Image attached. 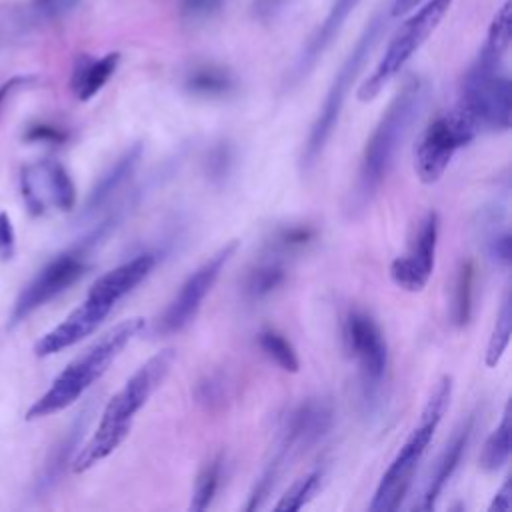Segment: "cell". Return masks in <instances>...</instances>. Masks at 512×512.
Wrapping results in <instances>:
<instances>
[{"instance_id": "1", "label": "cell", "mask_w": 512, "mask_h": 512, "mask_svg": "<svg viewBox=\"0 0 512 512\" xmlns=\"http://www.w3.org/2000/svg\"><path fill=\"white\" fill-rule=\"evenodd\" d=\"M426 100V84L420 78H408L396 92L384 114L380 116L376 128L372 130L356 174L354 188L350 192L348 214L364 210L374 198L376 190L384 182L410 126L418 118Z\"/></svg>"}, {"instance_id": "2", "label": "cell", "mask_w": 512, "mask_h": 512, "mask_svg": "<svg viewBox=\"0 0 512 512\" xmlns=\"http://www.w3.org/2000/svg\"><path fill=\"white\" fill-rule=\"evenodd\" d=\"M174 360H176V350L164 348L154 356H150L124 382V386L108 400L94 434L72 460L74 472H86L100 460L108 458L124 442V438L132 428L134 416L140 412V408H144L148 398L166 380Z\"/></svg>"}, {"instance_id": "3", "label": "cell", "mask_w": 512, "mask_h": 512, "mask_svg": "<svg viewBox=\"0 0 512 512\" xmlns=\"http://www.w3.org/2000/svg\"><path fill=\"white\" fill-rule=\"evenodd\" d=\"M154 262V254L144 252L102 274L90 286L84 302L74 308L58 326H54L36 340L34 354L40 358L52 356L90 336L112 312L116 302L122 300L150 274Z\"/></svg>"}, {"instance_id": "4", "label": "cell", "mask_w": 512, "mask_h": 512, "mask_svg": "<svg viewBox=\"0 0 512 512\" xmlns=\"http://www.w3.org/2000/svg\"><path fill=\"white\" fill-rule=\"evenodd\" d=\"M144 324V318L132 316L104 332L54 378L50 388L28 408L26 420L52 416L74 404L110 368L118 354L144 330Z\"/></svg>"}, {"instance_id": "5", "label": "cell", "mask_w": 512, "mask_h": 512, "mask_svg": "<svg viewBox=\"0 0 512 512\" xmlns=\"http://www.w3.org/2000/svg\"><path fill=\"white\" fill-rule=\"evenodd\" d=\"M450 394H452V378L450 376H442L432 394L428 396L418 424L414 426V430L410 432V436L406 438V442L402 444L400 452L394 456L392 464L386 468V472L382 474L378 488L372 496L370 502V510L372 512H394L400 508L410 484H412V476L448 408L450 402Z\"/></svg>"}, {"instance_id": "6", "label": "cell", "mask_w": 512, "mask_h": 512, "mask_svg": "<svg viewBox=\"0 0 512 512\" xmlns=\"http://www.w3.org/2000/svg\"><path fill=\"white\" fill-rule=\"evenodd\" d=\"M384 30V16L382 14H376L368 24L366 28L362 30L360 38L356 40L354 48L350 50V54L346 56V60L342 62V66L338 68L326 96H324V102L318 110V116L310 128V134L306 138V144H304V150H302V156H300V166H302V172H308L314 168V164L320 160L334 128H336V122H338V116L342 112V106H344V100L348 96V90L354 82V78L358 76V72L362 70L366 58L370 56L372 48L376 46L380 34Z\"/></svg>"}, {"instance_id": "7", "label": "cell", "mask_w": 512, "mask_h": 512, "mask_svg": "<svg viewBox=\"0 0 512 512\" xmlns=\"http://www.w3.org/2000/svg\"><path fill=\"white\" fill-rule=\"evenodd\" d=\"M458 108L480 128L508 130L512 118V86L502 70V58L484 50L468 68Z\"/></svg>"}, {"instance_id": "8", "label": "cell", "mask_w": 512, "mask_h": 512, "mask_svg": "<svg viewBox=\"0 0 512 512\" xmlns=\"http://www.w3.org/2000/svg\"><path fill=\"white\" fill-rule=\"evenodd\" d=\"M454 0H426L418 12H414L404 26L390 40L384 56L372 70V74L358 88V100H374L380 90L404 68V64L414 56V52L426 42L434 32L438 22L444 18Z\"/></svg>"}, {"instance_id": "9", "label": "cell", "mask_w": 512, "mask_h": 512, "mask_svg": "<svg viewBox=\"0 0 512 512\" xmlns=\"http://www.w3.org/2000/svg\"><path fill=\"white\" fill-rule=\"evenodd\" d=\"M334 424V408L324 398H308L300 402L284 418L278 446L262 470V478L276 482L286 464L298 454L318 444Z\"/></svg>"}, {"instance_id": "10", "label": "cell", "mask_w": 512, "mask_h": 512, "mask_svg": "<svg viewBox=\"0 0 512 512\" xmlns=\"http://www.w3.org/2000/svg\"><path fill=\"white\" fill-rule=\"evenodd\" d=\"M478 126L460 110L436 116L416 146V174L420 182L434 184L448 168L454 154L474 140Z\"/></svg>"}, {"instance_id": "11", "label": "cell", "mask_w": 512, "mask_h": 512, "mask_svg": "<svg viewBox=\"0 0 512 512\" xmlns=\"http://www.w3.org/2000/svg\"><path fill=\"white\" fill-rule=\"evenodd\" d=\"M238 246H240L238 240L226 242L182 282L180 290L168 302V306L164 308V312L156 322L158 334H176L196 318L206 294L212 290L222 268L236 254Z\"/></svg>"}, {"instance_id": "12", "label": "cell", "mask_w": 512, "mask_h": 512, "mask_svg": "<svg viewBox=\"0 0 512 512\" xmlns=\"http://www.w3.org/2000/svg\"><path fill=\"white\" fill-rule=\"evenodd\" d=\"M86 254L88 248L84 244L56 256L50 260L18 294L14 308L10 312V326L28 318L34 310L50 302L54 296L64 292L86 272Z\"/></svg>"}, {"instance_id": "13", "label": "cell", "mask_w": 512, "mask_h": 512, "mask_svg": "<svg viewBox=\"0 0 512 512\" xmlns=\"http://www.w3.org/2000/svg\"><path fill=\"white\" fill-rule=\"evenodd\" d=\"M344 344L358 366L366 394L374 392L388 368V346L380 326L370 314L352 310L344 320Z\"/></svg>"}, {"instance_id": "14", "label": "cell", "mask_w": 512, "mask_h": 512, "mask_svg": "<svg viewBox=\"0 0 512 512\" xmlns=\"http://www.w3.org/2000/svg\"><path fill=\"white\" fill-rule=\"evenodd\" d=\"M20 190L24 204L32 214H44L48 208L68 212L76 202V188L58 160H38L22 168Z\"/></svg>"}, {"instance_id": "15", "label": "cell", "mask_w": 512, "mask_h": 512, "mask_svg": "<svg viewBox=\"0 0 512 512\" xmlns=\"http://www.w3.org/2000/svg\"><path fill=\"white\" fill-rule=\"evenodd\" d=\"M438 228L440 220L436 212H428L422 222L418 224L416 236L406 254L398 256L390 264V278L392 282L408 292H418L426 286L432 268H434V254L438 244Z\"/></svg>"}, {"instance_id": "16", "label": "cell", "mask_w": 512, "mask_h": 512, "mask_svg": "<svg viewBox=\"0 0 512 512\" xmlns=\"http://www.w3.org/2000/svg\"><path fill=\"white\" fill-rule=\"evenodd\" d=\"M358 2L360 0H332L324 20L318 24V28L312 32V36L308 38V42L304 44V48L298 54V58L290 70V80H288L290 84L302 82L312 72V68L318 64V60L324 56V52L330 48V44L340 34L344 22L354 12Z\"/></svg>"}, {"instance_id": "17", "label": "cell", "mask_w": 512, "mask_h": 512, "mask_svg": "<svg viewBox=\"0 0 512 512\" xmlns=\"http://www.w3.org/2000/svg\"><path fill=\"white\" fill-rule=\"evenodd\" d=\"M472 426H474V416H468L452 434V438L448 440L446 448L442 450L440 458L436 460V466L430 474V480L426 484V490L422 494V500L420 504L416 506L418 510H424V512H430L434 506H436V500L440 496V492L444 490V486L448 484V480L452 478V474L456 472L464 452H466V446L470 442V436H472Z\"/></svg>"}, {"instance_id": "18", "label": "cell", "mask_w": 512, "mask_h": 512, "mask_svg": "<svg viewBox=\"0 0 512 512\" xmlns=\"http://www.w3.org/2000/svg\"><path fill=\"white\" fill-rule=\"evenodd\" d=\"M118 62H120L118 52H108L100 58H92L86 54L78 56L72 70V78H70V88L74 96L82 102L90 100L96 92H100V88L116 72Z\"/></svg>"}, {"instance_id": "19", "label": "cell", "mask_w": 512, "mask_h": 512, "mask_svg": "<svg viewBox=\"0 0 512 512\" xmlns=\"http://www.w3.org/2000/svg\"><path fill=\"white\" fill-rule=\"evenodd\" d=\"M142 150H144L142 144L136 142L128 150H124L122 156L116 158V162L100 176V180L92 188V192L86 200V206H84V214H92L98 208H102L126 184V180L134 174V170L142 158Z\"/></svg>"}, {"instance_id": "20", "label": "cell", "mask_w": 512, "mask_h": 512, "mask_svg": "<svg viewBox=\"0 0 512 512\" xmlns=\"http://www.w3.org/2000/svg\"><path fill=\"white\" fill-rule=\"evenodd\" d=\"M284 280H286L284 256H278L266 250L264 258L248 270L244 280V294L250 300H262L270 296L278 286H282Z\"/></svg>"}, {"instance_id": "21", "label": "cell", "mask_w": 512, "mask_h": 512, "mask_svg": "<svg viewBox=\"0 0 512 512\" xmlns=\"http://www.w3.org/2000/svg\"><path fill=\"white\" fill-rule=\"evenodd\" d=\"M184 86L188 92L198 94V96H206V98H218V96H226L232 92L234 88V78L232 74L216 64H200L194 66L186 78H184Z\"/></svg>"}, {"instance_id": "22", "label": "cell", "mask_w": 512, "mask_h": 512, "mask_svg": "<svg viewBox=\"0 0 512 512\" xmlns=\"http://www.w3.org/2000/svg\"><path fill=\"white\" fill-rule=\"evenodd\" d=\"M474 264L472 260L460 262L454 278V290H452V306H450V318L454 326H466L472 318L474 308Z\"/></svg>"}, {"instance_id": "23", "label": "cell", "mask_w": 512, "mask_h": 512, "mask_svg": "<svg viewBox=\"0 0 512 512\" xmlns=\"http://www.w3.org/2000/svg\"><path fill=\"white\" fill-rule=\"evenodd\" d=\"M510 406L504 408L500 424L494 428V432L488 436L482 454H480V466L488 472L498 470L506 464L510 456Z\"/></svg>"}, {"instance_id": "24", "label": "cell", "mask_w": 512, "mask_h": 512, "mask_svg": "<svg viewBox=\"0 0 512 512\" xmlns=\"http://www.w3.org/2000/svg\"><path fill=\"white\" fill-rule=\"evenodd\" d=\"M222 456L216 454L212 456L198 472L196 476V482H194V490H192V500H190V510L194 512H200V510H206L214 496H216V490L220 486V478H222Z\"/></svg>"}, {"instance_id": "25", "label": "cell", "mask_w": 512, "mask_h": 512, "mask_svg": "<svg viewBox=\"0 0 512 512\" xmlns=\"http://www.w3.org/2000/svg\"><path fill=\"white\" fill-rule=\"evenodd\" d=\"M258 346L262 352L286 372H298L300 360L290 340L274 328H262L258 334Z\"/></svg>"}, {"instance_id": "26", "label": "cell", "mask_w": 512, "mask_h": 512, "mask_svg": "<svg viewBox=\"0 0 512 512\" xmlns=\"http://www.w3.org/2000/svg\"><path fill=\"white\" fill-rule=\"evenodd\" d=\"M510 330H512V296H510V292H506V296L500 304L498 316H496L494 330H492L488 346H486V354H484L486 366H496L500 362V358L506 352L508 342H510Z\"/></svg>"}, {"instance_id": "27", "label": "cell", "mask_w": 512, "mask_h": 512, "mask_svg": "<svg viewBox=\"0 0 512 512\" xmlns=\"http://www.w3.org/2000/svg\"><path fill=\"white\" fill-rule=\"evenodd\" d=\"M316 238V230L310 224H290L282 226L274 232L272 240L268 242V252H274L278 256L294 254L302 248H306Z\"/></svg>"}, {"instance_id": "28", "label": "cell", "mask_w": 512, "mask_h": 512, "mask_svg": "<svg viewBox=\"0 0 512 512\" xmlns=\"http://www.w3.org/2000/svg\"><path fill=\"white\" fill-rule=\"evenodd\" d=\"M510 38H512V14H510V2L506 0L494 14L486 40L480 50L504 58V54L510 48Z\"/></svg>"}, {"instance_id": "29", "label": "cell", "mask_w": 512, "mask_h": 512, "mask_svg": "<svg viewBox=\"0 0 512 512\" xmlns=\"http://www.w3.org/2000/svg\"><path fill=\"white\" fill-rule=\"evenodd\" d=\"M324 478L322 470H312L306 476L298 478L296 482L290 484V488L284 492V496H280L278 504L274 506L278 512H294L300 510L320 488Z\"/></svg>"}, {"instance_id": "30", "label": "cell", "mask_w": 512, "mask_h": 512, "mask_svg": "<svg viewBox=\"0 0 512 512\" xmlns=\"http://www.w3.org/2000/svg\"><path fill=\"white\" fill-rule=\"evenodd\" d=\"M226 388H228V384H226V380H224L222 374H208V376H204V378L196 384L194 396H196V400H198L204 408L212 410V408H218V406L224 404Z\"/></svg>"}, {"instance_id": "31", "label": "cell", "mask_w": 512, "mask_h": 512, "mask_svg": "<svg viewBox=\"0 0 512 512\" xmlns=\"http://www.w3.org/2000/svg\"><path fill=\"white\" fill-rule=\"evenodd\" d=\"M224 0H180L182 14L190 20H204L222 8Z\"/></svg>"}, {"instance_id": "32", "label": "cell", "mask_w": 512, "mask_h": 512, "mask_svg": "<svg viewBox=\"0 0 512 512\" xmlns=\"http://www.w3.org/2000/svg\"><path fill=\"white\" fill-rule=\"evenodd\" d=\"M230 164H232V152L228 148V144H220L212 150L210 158H208V172L210 178L214 180H224L230 172Z\"/></svg>"}, {"instance_id": "33", "label": "cell", "mask_w": 512, "mask_h": 512, "mask_svg": "<svg viewBox=\"0 0 512 512\" xmlns=\"http://www.w3.org/2000/svg\"><path fill=\"white\" fill-rule=\"evenodd\" d=\"M488 252H490V256H492L498 264L508 266L510 260H512V238H510V232H508V230L496 232V234L488 240Z\"/></svg>"}, {"instance_id": "34", "label": "cell", "mask_w": 512, "mask_h": 512, "mask_svg": "<svg viewBox=\"0 0 512 512\" xmlns=\"http://www.w3.org/2000/svg\"><path fill=\"white\" fill-rule=\"evenodd\" d=\"M14 244H16V234L14 226L8 218L6 212L0 210V258H10L14 254Z\"/></svg>"}, {"instance_id": "35", "label": "cell", "mask_w": 512, "mask_h": 512, "mask_svg": "<svg viewBox=\"0 0 512 512\" xmlns=\"http://www.w3.org/2000/svg\"><path fill=\"white\" fill-rule=\"evenodd\" d=\"M286 2H290V0H252V4H250L252 16L266 22V20L274 18L286 6Z\"/></svg>"}, {"instance_id": "36", "label": "cell", "mask_w": 512, "mask_h": 512, "mask_svg": "<svg viewBox=\"0 0 512 512\" xmlns=\"http://www.w3.org/2000/svg\"><path fill=\"white\" fill-rule=\"evenodd\" d=\"M512 508V486H510V478L504 480V484L500 486V490L494 494V500L490 504V512L498 510V512H508Z\"/></svg>"}, {"instance_id": "37", "label": "cell", "mask_w": 512, "mask_h": 512, "mask_svg": "<svg viewBox=\"0 0 512 512\" xmlns=\"http://www.w3.org/2000/svg\"><path fill=\"white\" fill-rule=\"evenodd\" d=\"M26 138L30 140H50V142H60L64 140V132L54 128V126H34L30 128V132L26 134Z\"/></svg>"}, {"instance_id": "38", "label": "cell", "mask_w": 512, "mask_h": 512, "mask_svg": "<svg viewBox=\"0 0 512 512\" xmlns=\"http://www.w3.org/2000/svg\"><path fill=\"white\" fill-rule=\"evenodd\" d=\"M422 0H394L392 2V16H400V14H406L410 12L414 6H418Z\"/></svg>"}]
</instances>
